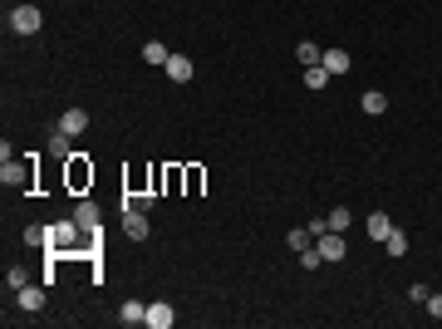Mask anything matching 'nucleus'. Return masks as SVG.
<instances>
[{"label":"nucleus","mask_w":442,"mask_h":329,"mask_svg":"<svg viewBox=\"0 0 442 329\" xmlns=\"http://www.w3.org/2000/svg\"><path fill=\"white\" fill-rule=\"evenodd\" d=\"M6 25H10L15 35H35V30H39V6H15V10L6 15Z\"/></svg>","instance_id":"f257e3e1"},{"label":"nucleus","mask_w":442,"mask_h":329,"mask_svg":"<svg viewBox=\"0 0 442 329\" xmlns=\"http://www.w3.org/2000/svg\"><path fill=\"white\" fill-rule=\"evenodd\" d=\"M123 231H128V241H148V211L143 206L123 202Z\"/></svg>","instance_id":"f03ea898"},{"label":"nucleus","mask_w":442,"mask_h":329,"mask_svg":"<svg viewBox=\"0 0 442 329\" xmlns=\"http://www.w3.org/2000/svg\"><path fill=\"white\" fill-rule=\"evenodd\" d=\"M315 246H319V256H324V260H344V256H349L344 231H324V236H315Z\"/></svg>","instance_id":"7ed1b4c3"},{"label":"nucleus","mask_w":442,"mask_h":329,"mask_svg":"<svg viewBox=\"0 0 442 329\" xmlns=\"http://www.w3.org/2000/svg\"><path fill=\"white\" fill-rule=\"evenodd\" d=\"M84 226L79 222H54L49 226V246H60V251H74V236H79Z\"/></svg>","instance_id":"20e7f679"},{"label":"nucleus","mask_w":442,"mask_h":329,"mask_svg":"<svg viewBox=\"0 0 442 329\" xmlns=\"http://www.w3.org/2000/svg\"><path fill=\"white\" fill-rule=\"evenodd\" d=\"M0 182H6V187H25L30 182V168L15 162V157H6V162H0Z\"/></svg>","instance_id":"39448f33"},{"label":"nucleus","mask_w":442,"mask_h":329,"mask_svg":"<svg viewBox=\"0 0 442 329\" xmlns=\"http://www.w3.org/2000/svg\"><path fill=\"white\" fill-rule=\"evenodd\" d=\"M15 305H20L25 314H39V310H44V285H25V290H15Z\"/></svg>","instance_id":"423d86ee"},{"label":"nucleus","mask_w":442,"mask_h":329,"mask_svg":"<svg viewBox=\"0 0 442 329\" xmlns=\"http://www.w3.org/2000/svg\"><path fill=\"white\" fill-rule=\"evenodd\" d=\"M173 319H177L173 305H168V300H157V305H148V319H143V324H148V329H173Z\"/></svg>","instance_id":"0eeeda50"},{"label":"nucleus","mask_w":442,"mask_h":329,"mask_svg":"<svg viewBox=\"0 0 442 329\" xmlns=\"http://www.w3.org/2000/svg\"><path fill=\"white\" fill-rule=\"evenodd\" d=\"M162 69H168L173 84H192V60H187V54H168V64H162Z\"/></svg>","instance_id":"6e6552de"},{"label":"nucleus","mask_w":442,"mask_h":329,"mask_svg":"<svg viewBox=\"0 0 442 329\" xmlns=\"http://www.w3.org/2000/svg\"><path fill=\"white\" fill-rule=\"evenodd\" d=\"M84 128H89V114H84V108H64V114H60V133L79 138Z\"/></svg>","instance_id":"1a4fd4ad"},{"label":"nucleus","mask_w":442,"mask_h":329,"mask_svg":"<svg viewBox=\"0 0 442 329\" xmlns=\"http://www.w3.org/2000/svg\"><path fill=\"white\" fill-rule=\"evenodd\" d=\"M364 231H369V241H389V236H394V222H389V211H373L369 222H364Z\"/></svg>","instance_id":"9d476101"},{"label":"nucleus","mask_w":442,"mask_h":329,"mask_svg":"<svg viewBox=\"0 0 442 329\" xmlns=\"http://www.w3.org/2000/svg\"><path fill=\"white\" fill-rule=\"evenodd\" d=\"M89 182H94V168H89L84 157H69V187H74V192H84Z\"/></svg>","instance_id":"9b49d317"},{"label":"nucleus","mask_w":442,"mask_h":329,"mask_svg":"<svg viewBox=\"0 0 442 329\" xmlns=\"http://www.w3.org/2000/svg\"><path fill=\"white\" fill-rule=\"evenodd\" d=\"M295 60H300L305 69H310V64H324V49H319L315 39H300V44H295Z\"/></svg>","instance_id":"f8f14e48"},{"label":"nucleus","mask_w":442,"mask_h":329,"mask_svg":"<svg viewBox=\"0 0 442 329\" xmlns=\"http://www.w3.org/2000/svg\"><path fill=\"white\" fill-rule=\"evenodd\" d=\"M74 222H79L84 231H94V226H98V206H94V197H84V202L74 206Z\"/></svg>","instance_id":"ddd939ff"},{"label":"nucleus","mask_w":442,"mask_h":329,"mask_svg":"<svg viewBox=\"0 0 442 329\" xmlns=\"http://www.w3.org/2000/svg\"><path fill=\"white\" fill-rule=\"evenodd\" d=\"M324 69H329V74H349V49H339V44L324 49Z\"/></svg>","instance_id":"4468645a"},{"label":"nucleus","mask_w":442,"mask_h":329,"mask_svg":"<svg viewBox=\"0 0 442 329\" xmlns=\"http://www.w3.org/2000/svg\"><path fill=\"white\" fill-rule=\"evenodd\" d=\"M118 319H123V324H143V319H148V305H143V300H123Z\"/></svg>","instance_id":"2eb2a0df"},{"label":"nucleus","mask_w":442,"mask_h":329,"mask_svg":"<svg viewBox=\"0 0 442 329\" xmlns=\"http://www.w3.org/2000/svg\"><path fill=\"white\" fill-rule=\"evenodd\" d=\"M69 143H74L69 133H54V138H49V157H64V162H69V157H74V148H69Z\"/></svg>","instance_id":"dca6fc26"},{"label":"nucleus","mask_w":442,"mask_h":329,"mask_svg":"<svg viewBox=\"0 0 442 329\" xmlns=\"http://www.w3.org/2000/svg\"><path fill=\"white\" fill-rule=\"evenodd\" d=\"M143 60H148V64H168V44H162V39H148V44H143Z\"/></svg>","instance_id":"f3484780"},{"label":"nucleus","mask_w":442,"mask_h":329,"mask_svg":"<svg viewBox=\"0 0 442 329\" xmlns=\"http://www.w3.org/2000/svg\"><path fill=\"white\" fill-rule=\"evenodd\" d=\"M354 226V211L349 206H335V211H329V231H349Z\"/></svg>","instance_id":"a211bd4d"},{"label":"nucleus","mask_w":442,"mask_h":329,"mask_svg":"<svg viewBox=\"0 0 442 329\" xmlns=\"http://www.w3.org/2000/svg\"><path fill=\"white\" fill-rule=\"evenodd\" d=\"M324 84H329V69L324 64H310L305 69V89H324Z\"/></svg>","instance_id":"6ab92c4d"},{"label":"nucleus","mask_w":442,"mask_h":329,"mask_svg":"<svg viewBox=\"0 0 442 329\" xmlns=\"http://www.w3.org/2000/svg\"><path fill=\"white\" fill-rule=\"evenodd\" d=\"M359 103H364V114H383V108H389V98H383L378 89H369V94H364Z\"/></svg>","instance_id":"aec40b11"},{"label":"nucleus","mask_w":442,"mask_h":329,"mask_svg":"<svg viewBox=\"0 0 442 329\" xmlns=\"http://www.w3.org/2000/svg\"><path fill=\"white\" fill-rule=\"evenodd\" d=\"M6 285H10V290H25V285H30V270L10 265V270H6Z\"/></svg>","instance_id":"412c9836"},{"label":"nucleus","mask_w":442,"mask_h":329,"mask_svg":"<svg viewBox=\"0 0 442 329\" xmlns=\"http://www.w3.org/2000/svg\"><path fill=\"white\" fill-rule=\"evenodd\" d=\"M383 246H389V256H398V260L408 256V236H403V231H394V236H389V241H383Z\"/></svg>","instance_id":"4be33fe9"},{"label":"nucleus","mask_w":442,"mask_h":329,"mask_svg":"<svg viewBox=\"0 0 442 329\" xmlns=\"http://www.w3.org/2000/svg\"><path fill=\"white\" fill-rule=\"evenodd\" d=\"M300 265H305V270H319V265H324L319 246H305V251H300Z\"/></svg>","instance_id":"5701e85b"},{"label":"nucleus","mask_w":442,"mask_h":329,"mask_svg":"<svg viewBox=\"0 0 442 329\" xmlns=\"http://www.w3.org/2000/svg\"><path fill=\"white\" fill-rule=\"evenodd\" d=\"M182 187L187 192H202V168H182Z\"/></svg>","instance_id":"b1692460"},{"label":"nucleus","mask_w":442,"mask_h":329,"mask_svg":"<svg viewBox=\"0 0 442 329\" xmlns=\"http://www.w3.org/2000/svg\"><path fill=\"white\" fill-rule=\"evenodd\" d=\"M285 241H290V251H305V246H310V226H305V231H290Z\"/></svg>","instance_id":"393cba45"},{"label":"nucleus","mask_w":442,"mask_h":329,"mask_svg":"<svg viewBox=\"0 0 442 329\" xmlns=\"http://www.w3.org/2000/svg\"><path fill=\"white\" fill-rule=\"evenodd\" d=\"M25 241H30V246H44V241H49V231H44V226H30V231H25Z\"/></svg>","instance_id":"a878e982"},{"label":"nucleus","mask_w":442,"mask_h":329,"mask_svg":"<svg viewBox=\"0 0 442 329\" xmlns=\"http://www.w3.org/2000/svg\"><path fill=\"white\" fill-rule=\"evenodd\" d=\"M423 310H427L432 319H442V295H427V305H423Z\"/></svg>","instance_id":"bb28decb"}]
</instances>
